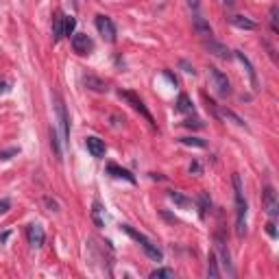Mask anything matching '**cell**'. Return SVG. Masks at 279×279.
<instances>
[{"instance_id":"obj_1","label":"cell","mask_w":279,"mask_h":279,"mask_svg":"<svg viewBox=\"0 0 279 279\" xmlns=\"http://www.w3.org/2000/svg\"><path fill=\"white\" fill-rule=\"evenodd\" d=\"M234 181V199H236V234L242 238L246 234V201H244V190H242V181L240 175L231 177Z\"/></svg>"},{"instance_id":"obj_2","label":"cell","mask_w":279,"mask_h":279,"mask_svg":"<svg viewBox=\"0 0 279 279\" xmlns=\"http://www.w3.org/2000/svg\"><path fill=\"white\" fill-rule=\"evenodd\" d=\"M53 103H55L53 105V129L57 131L61 144L66 146L68 133H70V129H68V111H66V105H63V100H61V96H59V94H53Z\"/></svg>"},{"instance_id":"obj_3","label":"cell","mask_w":279,"mask_h":279,"mask_svg":"<svg viewBox=\"0 0 279 279\" xmlns=\"http://www.w3.org/2000/svg\"><path fill=\"white\" fill-rule=\"evenodd\" d=\"M122 231H124V234H127V236H131V238L136 240V242H138L140 246H142V249H144V253H146L151 259H155V262H161V258H164V253H161V251L157 249V244H153L151 240H148L144 234H140V231H136V229H133V227H129V225H122Z\"/></svg>"},{"instance_id":"obj_4","label":"cell","mask_w":279,"mask_h":279,"mask_svg":"<svg viewBox=\"0 0 279 279\" xmlns=\"http://www.w3.org/2000/svg\"><path fill=\"white\" fill-rule=\"evenodd\" d=\"M118 94H120V99H124V100H127V103L131 105V107H133V109L138 111L140 116H144V118H146V122L151 124V127H157L155 118H153V116H151V111L146 109V105H144V100L140 99L138 94H133V92H127V90H120Z\"/></svg>"},{"instance_id":"obj_5","label":"cell","mask_w":279,"mask_h":279,"mask_svg":"<svg viewBox=\"0 0 279 279\" xmlns=\"http://www.w3.org/2000/svg\"><path fill=\"white\" fill-rule=\"evenodd\" d=\"M209 81H212V85H214V90H216V94L218 96H229L231 94V83H229V79H227V74L222 72V70H218V68H209Z\"/></svg>"},{"instance_id":"obj_6","label":"cell","mask_w":279,"mask_h":279,"mask_svg":"<svg viewBox=\"0 0 279 279\" xmlns=\"http://www.w3.org/2000/svg\"><path fill=\"white\" fill-rule=\"evenodd\" d=\"M262 205L266 209V214L271 218H277L279 216V203H277V192L275 188H271V185H266L262 192Z\"/></svg>"},{"instance_id":"obj_7","label":"cell","mask_w":279,"mask_h":279,"mask_svg":"<svg viewBox=\"0 0 279 279\" xmlns=\"http://www.w3.org/2000/svg\"><path fill=\"white\" fill-rule=\"evenodd\" d=\"M96 29H99V33L103 35V40L116 41V26H114V22H111V18L96 16Z\"/></svg>"},{"instance_id":"obj_8","label":"cell","mask_w":279,"mask_h":279,"mask_svg":"<svg viewBox=\"0 0 279 279\" xmlns=\"http://www.w3.org/2000/svg\"><path fill=\"white\" fill-rule=\"evenodd\" d=\"M92 48H94V41L90 40V35H85V33L72 35V50L77 55H90Z\"/></svg>"},{"instance_id":"obj_9","label":"cell","mask_w":279,"mask_h":279,"mask_svg":"<svg viewBox=\"0 0 279 279\" xmlns=\"http://www.w3.org/2000/svg\"><path fill=\"white\" fill-rule=\"evenodd\" d=\"M203 46H205V48H207V50H209V53H212V55H216L218 59H225V61H229V59L234 57V53H231V50L227 48L225 44H220V41L212 40V37H209V40H205V41H203Z\"/></svg>"},{"instance_id":"obj_10","label":"cell","mask_w":279,"mask_h":279,"mask_svg":"<svg viewBox=\"0 0 279 279\" xmlns=\"http://www.w3.org/2000/svg\"><path fill=\"white\" fill-rule=\"evenodd\" d=\"M216 258H220V264L229 275H234V266H231V258H229V251H227V244L222 242V238L218 236L216 238Z\"/></svg>"},{"instance_id":"obj_11","label":"cell","mask_w":279,"mask_h":279,"mask_svg":"<svg viewBox=\"0 0 279 279\" xmlns=\"http://www.w3.org/2000/svg\"><path fill=\"white\" fill-rule=\"evenodd\" d=\"M26 238H29V244L31 246L40 249V246L44 244V240H46V234H44V229H41L37 222H33V225L26 227Z\"/></svg>"},{"instance_id":"obj_12","label":"cell","mask_w":279,"mask_h":279,"mask_svg":"<svg viewBox=\"0 0 279 279\" xmlns=\"http://www.w3.org/2000/svg\"><path fill=\"white\" fill-rule=\"evenodd\" d=\"M85 146H87V151L92 153V157H103L105 155V142L100 138H96V136H90L85 140Z\"/></svg>"},{"instance_id":"obj_13","label":"cell","mask_w":279,"mask_h":279,"mask_svg":"<svg viewBox=\"0 0 279 279\" xmlns=\"http://www.w3.org/2000/svg\"><path fill=\"white\" fill-rule=\"evenodd\" d=\"M234 57H238V61L244 66L246 74H249V79H251V85H253V90L258 92V90H259V83H258V77H255V70H253V66H251V61L244 57V53H240V50H236V53H234Z\"/></svg>"},{"instance_id":"obj_14","label":"cell","mask_w":279,"mask_h":279,"mask_svg":"<svg viewBox=\"0 0 279 279\" xmlns=\"http://www.w3.org/2000/svg\"><path fill=\"white\" fill-rule=\"evenodd\" d=\"M83 85L87 87V90H92V92H107V83L103 81V79H99V77H92V74H87V77H83Z\"/></svg>"},{"instance_id":"obj_15","label":"cell","mask_w":279,"mask_h":279,"mask_svg":"<svg viewBox=\"0 0 279 279\" xmlns=\"http://www.w3.org/2000/svg\"><path fill=\"white\" fill-rule=\"evenodd\" d=\"M192 26H194V31H197L201 37H212V26H209V22L203 20L201 16H194Z\"/></svg>"},{"instance_id":"obj_16","label":"cell","mask_w":279,"mask_h":279,"mask_svg":"<svg viewBox=\"0 0 279 279\" xmlns=\"http://www.w3.org/2000/svg\"><path fill=\"white\" fill-rule=\"evenodd\" d=\"M107 170H109V175H111V177H116V179H124V181H129V183H136V177L129 173V170L120 168V166L109 164V166H107Z\"/></svg>"},{"instance_id":"obj_17","label":"cell","mask_w":279,"mask_h":279,"mask_svg":"<svg viewBox=\"0 0 279 279\" xmlns=\"http://www.w3.org/2000/svg\"><path fill=\"white\" fill-rule=\"evenodd\" d=\"M216 114L218 116H222V118H227V120H231V122L236 124V127H240V129H246V122L242 118H240L238 114H234L231 109H216Z\"/></svg>"},{"instance_id":"obj_18","label":"cell","mask_w":279,"mask_h":279,"mask_svg":"<svg viewBox=\"0 0 279 279\" xmlns=\"http://www.w3.org/2000/svg\"><path fill=\"white\" fill-rule=\"evenodd\" d=\"M177 109H179L181 114H194V105L188 94H179V99H177Z\"/></svg>"},{"instance_id":"obj_19","label":"cell","mask_w":279,"mask_h":279,"mask_svg":"<svg viewBox=\"0 0 279 279\" xmlns=\"http://www.w3.org/2000/svg\"><path fill=\"white\" fill-rule=\"evenodd\" d=\"M231 24L238 26V29H244V31H253L255 26H258L253 20H249V18H244V16H231Z\"/></svg>"},{"instance_id":"obj_20","label":"cell","mask_w":279,"mask_h":279,"mask_svg":"<svg viewBox=\"0 0 279 279\" xmlns=\"http://www.w3.org/2000/svg\"><path fill=\"white\" fill-rule=\"evenodd\" d=\"M63 37V16L61 13H55V20H53V40L59 41Z\"/></svg>"},{"instance_id":"obj_21","label":"cell","mask_w":279,"mask_h":279,"mask_svg":"<svg viewBox=\"0 0 279 279\" xmlns=\"http://www.w3.org/2000/svg\"><path fill=\"white\" fill-rule=\"evenodd\" d=\"M103 214H105L103 205H100V203L96 201L94 207H92V218H94V222H96L99 227H105V216H103Z\"/></svg>"},{"instance_id":"obj_22","label":"cell","mask_w":279,"mask_h":279,"mask_svg":"<svg viewBox=\"0 0 279 279\" xmlns=\"http://www.w3.org/2000/svg\"><path fill=\"white\" fill-rule=\"evenodd\" d=\"M207 275L212 277V279L220 277V271H218V258H216V253L209 255V262H207Z\"/></svg>"},{"instance_id":"obj_23","label":"cell","mask_w":279,"mask_h":279,"mask_svg":"<svg viewBox=\"0 0 279 279\" xmlns=\"http://www.w3.org/2000/svg\"><path fill=\"white\" fill-rule=\"evenodd\" d=\"M168 197H170V201H175L179 207H183V209L192 207V201H190V199H185L183 194H179V192H168Z\"/></svg>"},{"instance_id":"obj_24","label":"cell","mask_w":279,"mask_h":279,"mask_svg":"<svg viewBox=\"0 0 279 279\" xmlns=\"http://www.w3.org/2000/svg\"><path fill=\"white\" fill-rule=\"evenodd\" d=\"M179 142L183 144V146H194V148H205V140L201 138H179Z\"/></svg>"},{"instance_id":"obj_25","label":"cell","mask_w":279,"mask_h":279,"mask_svg":"<svg viewBox=\"0 0 279 279\" xmlns=\"http://www.w3.org/2000/svg\"><path fill=\"white\" fill-rule=\"evenodd\" d=\"M173 277H175L173 268H155L151 273V279H173Z\"/></svg>"},{"instance_id":"obj_26","label":"cell","mask_w":279,"mask_h":279,"mask_svg":"<svg viewBox=\"0 0 279 279\" xmlns=\"http://www.w3.org/2000/svg\"><path fill=\"white\" fill-rule=\"evenodd\" d=\"M74 29H77V20L72 16H63V35H72Z\"/></svg>"},{"instance_id":"obj_27","label":"cell","mask_w":279,"mask_h":279,"mask_svg":"<svg viewBox=\"0 0 279 279\" xmlns=\"http://www.w3.org/2000/svg\"><path fill=\"white\" fill-rule=\"evenodd\" d=\"M199 205H201V216L205 218L207 209H209V205H212V203H209V199H207V194H205V192H203L201 197H199Z\"/></svg>"},{"instance_id":"obj_28","label":"cell","mask_w":279,"mask_h":279,"mask_svg":"<svg viewBox=\"0 0 279 279\" xmlns=\"http://www.w3.org/2000/svg\"><path fill=\"white\" fill-rule=\"evenodd\" d=\"M277 16H279V9H277V7H273V9H271V26H273V33H279Z\"/></svg>"},{"instance_id":"obj_29","label":"cell","mask_w":279,"mask_h":279,"mask_svg":"<svg viewBox=\"0 0 279 279\" xmlns=\"http://www.w3.org/2000/svg\"><path fill=\"white\" fill-rule=\"evenodd\" d=\"M20 153V148L13 146V148H7V151H0V159H11L13 155H18Z\"/></svg>"},{"instance_id":"obj_30","label":"cell","mask_w":279,"mask_h":279,"mask_svg":"<svg viewBox=\"0 0 279 279\" xmlns=\"http://www.w3.org/2000/svg\"><path fill=\"white\" fill-rule=\"evenodd\" d=\"M183 127H188V129H203L205 124L201 122V120H185L183 122Z\"/></svg>"},{"instance_id":"obj_31","label":"cell","mask_w":279,"mask_h":279,"mask_svg":"<svg viewBox=\"0 0 279 279\" xmlns=\"http://www.w3.org/2000/svg\"><path fill=\"white\" fill-rule=\"evenodd\" d=\"M44 205H46V207H48V209H50V212H57V209H59V205H57V201H53V199H50V197H46V199H44Z\"/></svg>"},{"instance_id":"obj_32","label":"cell","mask_w":279,"mask_h":279,"mask_svg":"<svg viewBox=\"0 0 279 279\" xmlns=\"http://www.w3.org/2000/svg\"><path fill=\"white\" fill-rule=\"evenodd\" d=\"M266 234L271 236V238H275V236H277V231H275V222H268V225H266Z\"/></svg>"},{"instance_id":"obj_33","label":"cell","mask_w":279,"mask_h":279,"mask_svg":"<svg viewBox=\"0 0 279 279\" xmlns=\"http://www.w3.org/2000/svg\"><path fill=\"white\" fill-rule=\"evenodd\" d=\"M181 68H183V70H185V72H188V74H194V68L190 66L188 61H181Z\"/></svg>"},{"instance_id":"obj_34","label":"cell","mask_w":279,"mask_h":279,"mask_svg":"<svg viewBox=\"0 0 279 279\" xmlns=\"http://www.w3.org/2000/svg\"><path fill=\"white\" fill-rule=\"evenodd\" d=\"M190 173H201V166H199V161H192V164H190Z\"/></svg>"},{"instance_id":"obj_35","label":"cell","mask_w":279,"mask_h":279,"mask_svg":"<svg viewBox=\"0 0 279 279\" xmlns=\"http://www.w3.org/2000/svg\"><path fill=\"white\" fill-rule=\"evenodd\" d=\"M9 209V201H0V214H4Z\"/></svg>"},{"instance_id":"obj_36","label":"cell","mask_w":279,"mask_h":279,"mask_svg":"<svg viewBox=\"0 0 279 279\" xmlns=\"http://www.w3.org/2000/svg\"><path fill=\"white\" fill-rule=\"evenodd\" d=\"M188 2H190V7H192V9H199V4H201V0H188Z\"/></svg>"},{"instance_id":"obj_37","label":"cell","mask_w":279,"mask_h":279,"mask_svg":"<svg viewBox=\"0 0 279 279\" xmlns=\"http://www.w3.org/2000/svg\"><path fill=\"white\" fill-rule=\"evenodd\" d=\"M222 2H225L227 7H231V4H234V0H222Z\"/></svg>"}]
</instances>
